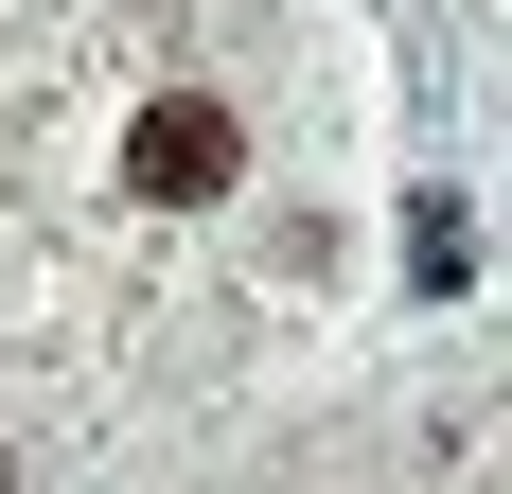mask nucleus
I'll use <instances>...</instances> for the list:
<instances>
[{
	"label": "nucleus",
	"mask_w": 512,
	"mask_h": 494,
	"mask_svg": "<svg viewBox=\"0 0 512 494\" xmlns=\"http://www.w3.org/2000/svg\"><path fill=\"white\" fill-rule=\"evenodd\" d=\"M230 177H248V124H230L212 89H159L142 124H124V195H159V212H195V195H230Z\"/></svg>",
	"instance_id": "1"
},
{
	"label": "nucleus",
	"mask_w": 512,
	"mask_h": 494,
	"mask_svg": "<svg viewBox=\"0 0 512 494\" xmlns=\"http://www.w3.org/2000/svg\"><path fill=\"white\" fill-rule=\"evenodd\" d=\"M460 265H477V230H460V195H424V212H407V283H460Z\"/></svg>",
	"instance_id": "2"
},
{
	"label": "nucleus",
	"mask_w": 512,
	"mask_h": 494,
	"mask_svg": "<svg viewBox=\"0 0 512 494\" xmlns=\"http://www.w3.org/2000/svg\"><path fill=\"white\" fill-rule=\"evenodd\" d=\"M0 494H18V459H0Z\"/></svg>",
	"instance_id": "3"
}]
</instances>
